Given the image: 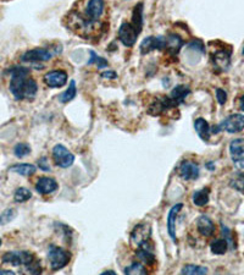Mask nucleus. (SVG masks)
Returning a JSON list of instances; mask_svg holds the SVG:
<instances>
[{
  "mask_svg": "<svg viewBox=\"0 0 244 275\" xmlns=\"http://www.w3.org/2000/svg\"><path fill=\"white\" fill-rule=\"evenodd\" d=\"M69 26L72 28L73 32L83 38H93L95 37V33L103 28L100 21H90L77 11H73L69 16Z\"/></svg>",
  "mask_w": 244,
  "mask_h": 275,
  "instance_id": "1",
  "label": "nucleus"
},
{
  "mask_svg": "<svg viewBox=\"0 0 244 275\" xmlns=\"http://www.w3.org/2000/svg\"><path fill=\"white\" fill-rule=\"evenodd\" d=\"M11 73V80L9 84V89L11 95L16 101H22L24 98V90L26 82L30 78V70L27 67L15 66L9 70Z\"/></svg>",
  "mask_w": 244,
  "mask_h": 275,
  "instance_id": "2",
  "label": "nucleus"
},
{
  "mask_svg": "<svg viewBox=\"0 0 244 275\" xmlns=\"http://www.w3.org/2000/svg\"><path fill=\"white\" fill-rule=\"evenodd\" d=\"M150 237H152V226L149 224L141 223L135 226V229L131 231V236H130V241L131 245L135 246L136 248H148L150 247Z\"/></svg>",
  "mask_w": 244,
  "mask_h": 275,
  "instance_id": "3",
  "label": "nucleus"
},
{
  "mask_svg": "<svg viewBox=\"0 0 244 275\" xmlns=\"http://www.w3.org/2000/svg\"><path fill=\"white\" fill-rule=\"evenodd\" d=\"M48 259H49L52 270L58 271L69 264L71 260V253L65 248L52 245L48 251Z\"/></svg>",
  "mask_w": 244,
  "mask_h": 275,
  "instance_id": "4",
  "label": "nucleus"
},
{
  "mask_svg": "<svg viewBox=\"0 0 244 275\" xmlns=\"http://www.w3.org/2000/svg\"><path fill=\"white\" fill-rule=\"evenodd\" d=\"M244 130V115L243 114H232L227 116L225 120L216 129H211V132L217 133L220 131H226L228 133H238Z\"/></svg>",
  "mask_w": 244,
  "mask_h": 275,
  "instance_id": "5",
  "label": "nucleus"
},
{
  "mask_svg": "<svg viewBox=\"0 0 244 275\" xmlns=\"http://www.w3.org/2000/svg\"><path fill=\"white\" fill-rule=\"evenodd\" d=\"M53 159L54 163L59 166V168H70L75 161V155L71 153L69 149L62 144H56L53 148Z\"/></svg>",
  "mask_w": 244,
  "mask_h": 275,
  "instance_id": "6",
  "label": "nucleus"
},
{
  "mask_svg": "<svg viewBox=\"0 0 244 275\" xmlns=\"http://www.w3.org/2000/svg\"><path fill=\"white\" fill-rule=\"evenodd\" d=\"M36 258L32 253L26 251L21 252H7L2 258L3 263H8V264H11L14 266H20L25 265L27 266L31 262H33Z\"/></svg>",
  "mask_w": 244,
  "mask_h": 275,
  "instance_id": "7",
  "label": "nucleus"
},
{
  "mask_svg": "<svg viewBox=\"0 0 244 275\" xmlns=\"http://www.w3.org/2000/svg\"><path fill=\"white\" fill-rule=\"evenodd\" d=\"M105 10L104 0H88L83 16L90 21H100Z\"/></svg>",
  "mask_w": 244,
  "mask_h": 275,
  "instance_id": "8",
  "label": "nucleus"
},
{
  "mask_svg": "<svg viewBox=\"0 0 244 275\" xmlns=\"http://www.w3.org/2000/svg\"><path fill=\"white\" fill-rule=\"evenodd\" d=\"M53 56V53L49 49L45 48H36V49L27 50L26 53L22 54L21 60L24 62H31V64H37L41 61L50 60Z\"/></svg>",
  "mask_w": 244,
  "mask_h": 275,
  "instance_id": "9",
  "label": "nucleus"
},
{
  "mask_svg": "<svg viewBox=\"0 0 244 275\" xmlns=\"http://www.w3.org/2000/svg\"><path fill=\"white\" fill-rule=\"evenodd\" d=\"M229 154L238 169H244V138H235L229 143Z\"/></svg>",
  "mask_w": 244,
  "mask_h": 275,
  "instance_id": "10",
  "label": "nucleus"
},
{
  "mask_svg": "<svg viewBox=\"0 0 244 275\" xmlns=\"http://www.w3.org/2000/svg\"><path fill=\"white\" fill-rule=\"evenodd\" d=\"M118 39L121 41V43L125 45V47H133L137 41V37L140 33L136 31V28L132 26V24L130 22H124V24L120 26V30H118Z\"/></svg>",
  "mask_w": 244,
  "mask_h": 275,
  "instance_id": "11",
  "label": "nucleus"
},
{
  "mask_svg": "<svg viewBox=\"0 0 244 275\" xmlns=\"http://www.w3.org/2000/svg\"><path fill=\"white\" fill-rule=\"evenodd\" d=\"M166 38L165 37H147L143 39L141 44V54H147L154 52V50H165Z\"/></svg>",
  "mask_w": 244,
  "mask_h": 275,
  "instance_id": "12",
  "label": "nucleus"
},
{
  "mask_svg": "<svg viewBox=\"0 0 244 275\" xmlns=\"http://www.w3.org/2000/svg\"><path fill=\"white\" fill-rule=\"evenodd\" d=\"M43 80L44 83L50 88H59V87L65 86L67 82V73L61 70H54V71L45 73Z\"/></svg>",
  "mask_w": 244,
  "mask_h": 275,
  "instance_id": "13",
  "label": "nucleus"
},
{
  "mask_svg": "<svg viewBox=\"0 0 244 275\" xmlns=\"http://www.w3.org/2000/svg\"><path fill=\"white\" fill-rule=\"evenodd\" d=\"M212 64L218 71H227L231 66V52L227 50H217L212 54Z\"/></svg>",
  "mask_w": 244,
  "mask_h": 275,
  "instance_id": "14",
  "label": "nucleus"
},
{
  "mask_svg": "<svg viewBox=\"0 0 244 275\" xmlns=\"http://www.w3.org/2000/svg\"><path fill=\"white\" fill-rule=\"evenodd\" d=\"M174 106H172L171 101H170L169 97L164 96V97H159L150 104L148 108V114L153 116H159L166 112L167 109H172Z\"/></svg>",
  "mask_w": 244,
  "mask_h": 275,
  "instance_id": "15",
  "label": "nucleus"
},
{
  "mask_svg": "<svg viewBox=\"0 0 244 275\" xmlns=\"http://www.w3.org/2000/svg\"><path fill=\"white\" fill-rule=\"evenodd\" d=\"M178 172L184 180H195L199 176V166L194 161L184 160L178 168Z\"/></svg>",
  "mask_w": 244,
  "mask_h": 275,
  "instance_id": "16",
  "label": "nucleus"
},
{
  "mask_svg": "<svg viewBox=\"0 0 244 275\" xmlns=\"http://www.w3.org/2000/svg\"><path fill=\"white\" fill-rule=\"evenodd\" d=\"M183 204L177 203L176 206L172 207L169 212V217H167V230H169V235L175 243H177V239H176V218H177L178 213L182 211Z\"/></svg>",
  "mask_w": 244,
  "mask_h": 275,
  "instance_id": "17",
  "label": "nucleus"
},
{
  "mask_svg": "<svg viewBox=\"0 0 244 275\" xmlns=\"http://www.w3.org/2000/svg\"><path fill=\"white\" fill-rule=\"evenodd\" d=\"M189 93H191V88H189L188 86H186V84H178V86H176L175 88L171 90V93H170L169 96L170 101H171L174 108L180 106Z\"/></svg>",
  "mask_w": 244,
  "mask_h": 275,
  "instance_id": "18",
  "label": "nucleus"
},
{
  "mask_svg": "<svg viewBox=\"0 0 244 275\" xmlns=\"http://www.w3.org/2000/svg\"><path fill=\"white\" fill-rule=\"evenodd\" d=\"M197 229L203 236H211L215 232V224L206 215H200L197 219Z\"/></svg>",
  "mask_w": 244,
  "mask_h": 275,
  "instance_id": "19",
  "label": "nucleus"
},
{
  "mask_svg": "<svg viewBox=\"0 0 244 275\" xmlns=\"http://www.w3.org/2000/svg\"><path fill=\"white\" fill-rule=\"evenodd\" d=\"M58 189V182L52 177H41L37 181L36 190L41 195H49Z\"/></svg>",
  "mask_w": 244,
  "mask_h": 275,
  "instance_id": "20",
  "label": "nucleus"
},
{
  "mask_svg": "<svg viewBox=\"0 0 244 275\" xmlns=\"http://www.w3.org/2000/svg\"><path fill=\"white\" fill-rule=\"evenodd\" d=\"M166 38V48L165 50L169 52L170 55H176L178 52H180V49L182 48L183 45V41L182 38H181L178 35H175V33H172V35H169Z\"/></svg>",
  "mask_w": 244,
  "mask_h": 275,
  "instance_id": "21",
  "label": "nucleus"
},
{
  "mask_svg": "<svg viewBox=\"0 0 244 275\" xmlns=\"http://www.w3.org/2000/svg\"><path fill=\"white\" fill-rule=\"evenodd\" d=\"M194 129L201 140L205 141V142L206 141H209L210 135H211V127H210L209 123L205 120V119L203 118L197 119V120L194 121Z\"/></svg>",
  "mask_w": 244,
  "mask_h": 275,
  "instance_id": "22",
  "label": "nucleus"
},
{
  "mask_svg": "<svg viewBox=\"0 0 244 275\" xmlns=\"http://www.w3.org/2000/svg\"><path fill=\"white\" fill-rule=\"evenodd\" d=\"M132 26L136 28L138 33H141L142 26H143V4L138 3L135 8H133L132 13Z\"/></svg>",
  "mask_w": 244,
  "mask_h": 275,
  "instance_id": "23",
  "label": "nucleus"
},
{
  "mask_svg": "<svg viewBox=\"0 0 244 275\" xmlns=\"http://www.w3.org/2000/svg\"><path fill=\"white\" fill-rule=\"evenodd\" d=\"M136 258L140 260V263L146 265H153V263H154L155 260L154 254L152 253V251L148 248H143V247L137 248V252H136Z\"/></svg>",
  "mask_w": 244,
  "mask_h": 275,
  "instance_id": "24",
  "label": "nucleus"
},
{
  "mask_svg": "<svg viewBox=\"0 0 244 275\" xmlns=\"http://www.w3.org/2000/svg\"><path fill=\"white\" fill-rule=\"evenodd\" d=\"M37 168L32 164H16V165H13L10 168V171L16 172V174L22 175V176H31L36 172Z\"/></svg>",
  "mask_w": 244,
  "mask_h": 275,
  "instance_id": "25",
  "label": "nucleus"
},
{
  "mask_svg": "<svg viewBox=\"0 0 244 275\" xmlns=\"http://www.w3.org/2000/svg\"><path fill=\"white\" fill-rule=\"evenodd\" d=\"M227 249H228V243H227V241L225 239L215 240L214 242H211V245H210V251H211V253L216 254V256H222V254H225Z\"/></svg>",
  "mask_w": 244,
  "mask_h": 275,
  "instance_id": "26",
  "label": "nucleus"
},
{
  "mask_svg": "<svg viewBox=\"0 0 244 275\" xmlns=\"http://www.w3.org/2000/svg\"><path fill=\"white\" fill-rule=\"evenodd\" d=\"M229 186H231L232 189H234L235 191L244 195V172L238 171L232 175L231 180H229Z\"/></svg>",
  "mask_w": 244,
  "mask_h": 275,
  "instance_id": "27",
  "label": "nucleus"
},
{
  "mask_svg": "<svg viewBox=\"0 0 244 275\" xmlns=\"http://www.w3.org/2000/svg\"><path fill=\"white\" fill-rule=\"evenodd\" d=\"M193 203L197 207H204L209 203V190L203 189L194 192L193 195Z\"/></svg>",
  "mask_w": 244,
  "mask_h": 275,
  "instance_id": "28",
  "label": "nucleus"
},
{
  "mask_svg": "<svg viewBox=\"0 0 244 275\" xmlns=\"http://www.w3.org/2000/svg\"><path fill=\"white\" fill-rule=\"evenodd\" d=\"M37 92H38V86H37V82L33 78H28L26 82V86H25L24 90V98L25 99H35Z\"/></svg>",
  "mask_w": 244,
  "mask_h": 275,
  "instance_id": "29",
  "label": "nucleus"
},
{
  "mask_svg": "<svg viewBox=\"0 0 244 275\" xmlns=\"http://www.w3.org/2000/svg\"><path fill=\"white\" fill-rule=\"evenodd\" d=\"M76 93H77V88H76V82L72 80L70 82L69 88L59 96V101H60L61 103H69V102H71L73 98L76 97Z\"/></svg>",
  "mask_w": 244,
  "mask_h": 275,
  "instance_id": "30",
  "label": "nucleus"
},
{
  "mask_svg": "<svg viewBox=\"0 0 244 275\" xmlns=\"http://www.w3.org/2000/svg\"><path fill=\"white\" fill-rule=\"evenodd\" d=\"M181 273L184 275H201V274H206L208 273V268L205 266H200V265H195V264H187L184 265L181 270Z\"/></svg>",
  "mask_w": 244,
  "mask_h": 275,
  "instance_id": "31",
  "label": "nucleus"
},
{
  "mask_svg": "<svg viewBox=\"0 0 244 275\" xmlns=\"http://www.w3.org/2000/svg\"><path fill=\"white\" fill-rule=\"evenodd\" d=\"M31 197H32V192L28 189H25V187H20V189L16 190L15 195H14V200L18 203L26 202Z\"/></svg>",
  "mask_w": 244,
  "mask_h": 275,
  "instance_id": "32",
  "label": "nucleus"
},
{
  "mask_svg": "<svg viewBox=\"0 0 244 275\" xmlns=\"http://www.w3.org/2000/svg\"><path fill=\"white\" fill-rule=\"evenodd\" d=\"M125 274L127 275H131V274H148V270H147V268L144 266L142 263H133V264L129 265L126 269H125Z\"/></svg>",
  "mask_w": 244,
  "mask_h": 275,
  "instance_id": "33",
  "label": "nucleus"
},
{
  "mask_svg": "<svg viewBox=\"0 0 244 275\" xmlns=\"http://www.w3.org/2000/svg\"><path fill=\"white\" fill-rule=\"evenodd\" d=\"M16 217L15 209H7L0 214V225H7L10 222H13Z\"/></svg>",
  "mask_w": 244,
  "mask_h": 275,
  "instance_id": "34",
  "label": "nucleus"
},
{
  "mask_svg": "<svg viewBox=\"0 0 244 275\" xmlns=\"http://www.w3.org/2000/svg\"><path fill=\"white\" fill-rule=\"evenodd\" d=\"M14 153L18 158H24L31 153V147L27 143H19L14 148Z\"/></svg>",
  "mask_w": 244,
  "mask_h": 275,
  "instance_id": "35",
  "label": "nucleus"
},
{
  "mask_svg": "<svg viewBox=\"0 0 244 275\" xmlns=\"http://www.w3.org/2000/svg\"><path fill=\"white\" fill-rule=\"evenodd\" d=\"M94 62L96 64V67H98L99 70H103L107 66V61L105 60L104 58L98 56L94 52H90V59L89 61H88V64H94Z\"/></svg>",
  "mask_w": 244,
  "mask_h": 275,
  "instance_id": "36",
  "label": "nucleus"
},
{
  "mask_svg": "<svg viewBox=\"0 0 244 275\" xmlns=\"http://www.w3.org/2000/svg\"><path fill=\"white\" fill-rule=\"evenodd\" d=\"M216 98H217V102L220 106H223V104L227 102V93L225 92V89H221V88H217L216 89Z\"/></svg>",
  "mask_w": 244,
  "mask_h": 275,
  "instance_id": "37",
  "label": "nucleus"
},
{
  "mask_svg": "<svg viewBox=\"0 0 244 275\" xmlns=\"http://www.w3.org/2000/svg\"><path fill=\"white\" fill-rule=\"evenodd\" d=\"M188 47H189V49L198 50V52L201 53V54L205 53V50H204V45H203V43H201L200 41H194V42H192V43L189 44Z\"/></svg>",
  "mask_w": 244,
  "mask_h": 275,
  "instance_id": "38",
  "label": "nucleus"
},
{
  "mask_svg": "<svg viewBox=\"0 0 244 275\" xmlns=\"http://www.w3.org/2000/svg\"><path fill=\"white\" fill-rule=\"evenodd\" d=\"M38 166H41V169L44 170V171H50L49 164H48V160L45 157L41 158V159L38 160Z\"/></svg>",
  "mask_w": 244,
  "mask_h": 275,
  "instance_id": "39",
  "label": "nucleus"
},
{
  "mask_svg": "<svg viewBox=\"0 0 244 275\" xmlns=\"http://www.w3.org/2000/svg\"><path fill=\"white\" fill-rule=\"evenodd\" d=\"M101 77L107 78V80H113V78L117 77V73L113 71H105L101 73Z\"/></svg>",
  "mask_w": 244,
  "mask_h": 275,
  "instance_id": "40",
  "label": "nucleus"
},
{
  "mask_svg": "<svg viewBox=\"0 0 244 275\" xmlns=\"http://www.w3.org/2000/svg\"><path fill=\"white\" fill-rule=\"evenodd\" d=\"M14 275L15 273H14L13 270H8V269H0V275Z\"/></svg>",
  "mask_w": 244,
  "mask_h": 275,
  "instance_id": "41",
  "label": "nucleus"
},
{
  "mask_svg": "<svg viewBox=\"0 0 244 275\" xmlns=\"http://www.w3.org/2000/svg\"><path fill=\"white\" fill-rule=\"evenodd\" d=\"M239 108L242 112H244V96H242V97H240V99H239Z\"/></svg>",
  "mask_w": 244,
  "mask_h": 275,
  "instance_id": "42",
  "label": "nucleus"
},
{
  "mask_svg": "<svg viewBox=\"0 0 244 275\" xmlns=\"http://www.w3.org/2000/svg\"><path fill=\"white\" fill-rule=\"evenodd\" d=\"M101 274H103V275H115L116 273L113 270H106V271H103Z\"/></svg>",
  "mask_w": 244,
  "mask_h": 275,
  "instance_id": "43",
  "label": "nucleus"
},
{
  "mask_svg": "<svg viewBox=\"0 0 244 275\" xmlns=\"http://www.w3.org/2000/svg\"><path fill=\"white\" fill-rule=\"evenodd\" d=\"M242 54L244 55V47H243V50H242Z\"/></svg>",
  "mask_w": 244,
  "mask_h": 275,
  "instance_id": "44",
  "label": "nucleus"
},
{
  "mask_svg": "<svg viewBox=\"0 0 244 275\" xmlns=\"http://www.w3.org/2000/svg\"><path fill=\"white\" fill-rule=\"evenodd\" d=\"M0 245H2V239H0Z\"/></svg>",
  "mask_w": 244,
  "mask_h": 275,
  "instance_id": "45",
  "label": "nucleus"
}]
</instances>
